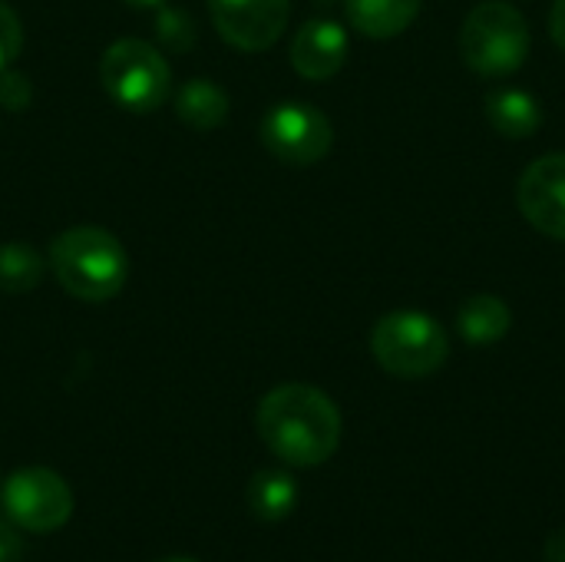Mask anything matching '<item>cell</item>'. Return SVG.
Listing matches in <instances>:
<instances>
[{"label":"cell","mask_w":565,"mask_h":562,"mask_svg":"<svg viewBox=\"0 0 565 562\" xmlns=\"http://www.w3.org/2000/svg\"><path fill=\"white\" fill-rule=\"evenodd\" d=\"M255 424L265 447L288 467H321L341 444V411L311 384H281L268 391Z\"/></svg>","instance_id":"6da1fadb"},{"label":"cell","mask_w":565,"mask_h":562,"mask_svg":"<svg viewBox=\"0 0 565 562\" xmlns=\"http://www.w3.org/2000/svg\"><path fill=\"white\" fill-rule=\"evenodd\" d=\"M50 265L56 282L79 301H109L129 278L122 242L96 225H76L53 238Z\"/></svg>","instance_id":"7a4b0ae2"},{"label":"cell","mask_w":565,"mask_h":562,"mask_svg":"<svg viewBox=\"0 0 565 562\" xmlns=\"http://www.w3.org/2000/svg\"><path fill=\"white\" fill-rule=\"evenodd\" d=\"M533 36L526 17L507 0L477 3L460 26L463 63L487 79H503L516 73L530 56Z\"/></svg>","instance_id":"3957f363"},{"label":"cell","mask_w":565,"mask_h":562,"mask_svg":"<svg viewBox=\"0 0 565 562\" xmlns=\"http://www.w3.org/2000/svg\"><path fill=\"white\" fill-rule=\"evenodd\" d=\"M374 361L404 381L437 374L450 358V335L424 311H391L371 331Z\"/></svg>","instance_id":"277c9868"},{"label":"cell","mask_w":565,"mask_h":562,"mask_svg":"<svg viewBox=\"0 0 565 562\" xmlns=\"http://www.w3.org/2000/svg\"><path fill=\"white\" fill-rule=\"evenodd\" d=\"M99 83L119 109L152 113L169 99L172 70L152 43L126 36L106 46L99 60Z\"/></svg>","instance_id":"5b68a950"},{"label":"cell","mask_w":565,"mask_h":562,"mask_svg":"<svg viewBox=\"0 0 565 562\" xmlns=\"http://www.w3.org/2000/svg\"><path fill=\"white\" fill-rule=\"evenodd\" d=\"M3 513L26 533H53L73 517V494L66 480L46 467H23L0 487Z\"/></svg>","instance_id":"8992f818"},{"label":"cell","mask_w":565,"mask_h":562,"mask_svg":"<svg viewBox=\"0 0 565 562\" xmlns=\"http://www.w3.org/2000/svg\"><path fill=\"white\" fill-rule=\"evenodd\" d=\"M262 146L288 166H315L334 146L331 119L311 103H278L262 119Z\"/></svg>","instance_id":"52a82bcc"},{"label":"cell","mask_w":565,"mask_h":562,"mask_svg":"<svg viewBox=\"0 0 565 562\" xmlns=\"http://www.w3.org/2000/svg\"><path fill=\"white\" fill-rule=\"evenodd\" d=\"M218 36L245 53L275 46L291 20V0H209Z\"/></svg>","instance_id":"ba28073f"},{"label":"cell","mask_w":565,"mask_h":562,"mask_svg":"<svg viewBox=\"0 0 565 562\" xmlns=\"http://www.w3.org/2000/svg\"><path fill=\"white\" fill-rule=\"evenodd\" d=\"M516 205L536 232L565 242V152L540 156L523 169Z\"/></svg>","instance_id":"9c48e42d"},{"label":"cell","mask_w":565,"mask_h":562,"mask_svg":"<svg viewBox=\"0 0 565 562\" xmlns=\"http://www.w3.org/2000/svg\"><path fill=\"white\" fill-rule=\"evenodd\" d=\"M348 33L334 20H308L291 40V66L311 83H324L341 73L348 60Z\"/></svg>","instance_id":"30bf717a"},{"label":"cell","mask_w":565,"mask_h":562,"mask_svg":"<svg viewBox=\"0 0 565 562\" xmlns=\"http://www.w3.org/2000/svg\"><path fill=\"white\" fill-rule=\"evenodd\" d=\"M513 328V311L500 295L477 291L457 308V331L473 348L500 344Z\"/></svg>","instance_id":"8fae6325"},{"label":"cell","mask_w":565,"mask_h":562,"mask_svg":"<svg viewBox=\"0 0 565 562\" xmlns=\"http://www.w3.org/2000/svg\"><path fill=\"white\" fill-rule=\"evenodd\" d=\"M424 0H344L351 26L367 40H394L417 20Z\"/></svg>","instance_id":"7c38bea8"},{"label":"cell","mask_w":565,"mask_h":562,"mask_svg":"<svg viewBox=\"0 0 565 562\" xmlns=\"http://www.w3.org/2000/svg\"><path fill=\"white\" fill-rule=\"evenodd\" d=\"M487 123L503 139H530L543 126V106L520 86H500L487 96Z\"/></svg>","instance_id":"4fadbf2b"},{"label":"cell","mask_w":565,"mask_h":562,"mask_svg":"<svg viewBox=\"0 0 565 562\" xmlns=\"http://www.w3.org/2000/svg\"><path fill=\"white\" fill-rule=\"evenodd\" d=\"M245 500H248V510L255 513V520L281 523L291 517V510L298 503V484L285 470H258L248 480Z\"/></svg>","instance_id":"5bb4252c"},{"label":"cell","mask_w":565,"mask_h":562,"mask_svg":"<svg viewBox=\"0 0 565 562\" xmlns=\"http://www.w3.org/2000/svg\"><path fill=\"white\" fill-rule=\"evenodd\" d=\"M175 116L199 132L218 129L228 119V96L212 79H189L175 93Z\"/></svg>","instance_id":"9a60e30c"},{"label":"cell","mask_w":565,"mask_h":562,"mask_svg":"<svg viewBox=\"0 0 565 562\" xmlns=\"http://www.w3.org/2000/svg\"><path fill=\"white\" fill-rule=\"evenodd\" d=\"M43 278V258L26 242H7L0 245V288L7 295L33 291Z\"/></svg>","instance_id":"2e32d148"},{"label":"cell","mask_w":565,"mask_h":562,"mask_svg":"<svg viewBox=\"0 0 565 562\" xmlns=\"http://www.w3.org/2000/svg\"><path fill=\"white\" fill-rule=\"evenodd\" d=\"M23 50V23L7 0H0V70L13 66Z\"/></svg>","instance_id":"e0dca14e"},{"label":"cell","mask_w":565,"mask_h":562,"mask_svg":"<svg viewBox=\"0 0 565 562\" xmlns=\"http://www.w3.org/2000/svg\"><path fill=\"white\" fill-rule=\"evenodd\" d=\"M26 103H30V79L23 73H13L10 66L0 70V106L26 109Z\"/></svg>","instance_id":"ac0fdd59"},{"label":"cell","mask_w":565,"mask_h":562,"mask_svg":"<svg viewBox=\"0 0 565 562\" xmlns=\"http://www.w3.org/2000/svg\"><path fill=\"white\" fill-rule=\"evenodd\" d=\"M23 553L20 533L13 530L10 520H0V562H17Z\"/></svg>","instance_id":"d6986e66"},{"label":"cell","mask_w":565,"mask_h":562,"mask_svg":"<svg viewBox=\"0 0 565 562\" xmlns=\"http://www.w3.org/2000/svg\"><path fill=\"white\" fill-rule=\"evenodd\" d=\"M550 36L565 53V0H556L553 10H550Z\"/></svg>","instance_id":"ffe728a7"},{"label":"cell","mask_w":565,"mask_h":562,"mask_svg":"<svg viewBox=\"0 0 565 562\" xmlns=\"http://www.w3.org/2000/svg\"><path fill=\"white\" fill-rule=\"evenodd\" d=\"M543 556H546V562H565V527L550 533V540L543 547Z\"/></svg>","instance_id":"44dd1931"},{"label":"cell","mask_w":565,"mask_h":562,"mask_svg":"<svg viewBox=\"0 0 565 562\" xmlns=\"http://www.w3.org/2000/svg\"><path fill=\"white\" fill-rule=\"evenodd\" d=\"M126 3H132V7H142V10H152V7H162L166 0H126Z\"/></svg>","instance_id":"7402d4cb"},{"label":"cell","mask_w":565,"mask_h":562,"mask_svg":"<svg viewBox=\"0 0 565 562\" xmlns=\"http://www.w3.org/2000/svg\"><path fill=\"white\" fill-rule=\"evenodd\" d=\"M159 562H195V560H182V556H166V560Z\"/></svg>","instance_id":"603a6c76"}]
</instances>
